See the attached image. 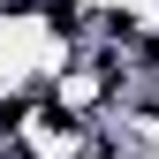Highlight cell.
<instances>
[{"label": "cell", "instance_id": "1", "mask_svg": "<svg viewBox=\"0 0 159 159\" xmlns=\"http://www.w3.org/2000/svg\"><path fill=\"white\" fill-rule=\"evenodd\" d=\"M144 159H159V152H144Z\"/></svg>", "mask_w": 159, "mask_h": 159}, {"label": "cell", "instance_id": "2", "mask_svg": "<svg viewBox=\"0 0 159 159\" xmlns=\"http://www.w3.org/2000/svg\"><path fill=\"white\" fill-rule=\"evenodd\" d=\"M152 91H159V84H152Z\"/></svg>", "mask_w": 159, "mask_h": 159}]
</instances>
